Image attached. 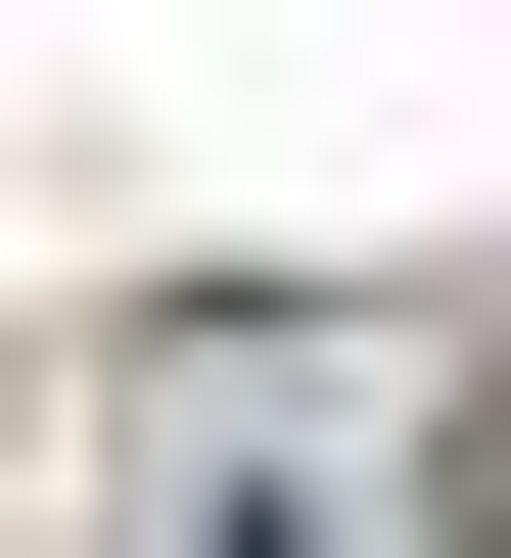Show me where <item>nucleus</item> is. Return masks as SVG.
<instances>
[{
  "label": "nucleus",
  "mask_w": 511,
  "mask_h": 558,
  "mask_svg": "<svg viewBox=\"0 0 511 558\" xmlns=\"http://www.w3.org/2000/svg\"><path fill=\"white\" fill-rule=\"evenodd\" d=\"M233 558H326V512H233Z\"/></svg>",
  "instance_id": "1"
}]
</instances>
